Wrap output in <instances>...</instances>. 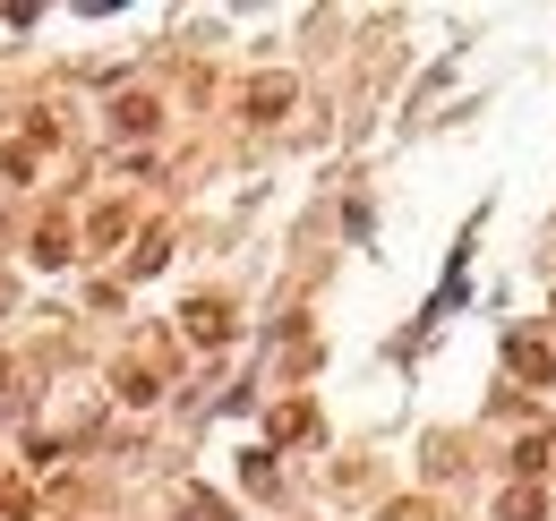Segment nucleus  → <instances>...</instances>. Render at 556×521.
I'll return each instance as SVG.
<instances>
[{"label":"nucleus","instance_id":"obj_1","mask_svg":"<svg viewBox=\"0 0 556 521\" xmlns=\"http://www.w3.org/2000/svg\"><path fill=\"white\" fill-rule=\"evenodd\" d=\"M189 333H198V342H223V308H189Z\"/></svg>","mask_w":556,"mask_h":521},{"label":"nucleus","instance_id":"obj_2","mask_svg":"<svg viewBox=\"0 0 556 521\" xmlns=\"http://www.w3.org/2000/svg\"><path fill=\"white\" fill-rule=\"evenodd\" d=\"M180 521H223V505H214L206 487H198V496H189V505H180Z\"/></svg>","mask_w":556,"mask_h":521}]
</instances>
